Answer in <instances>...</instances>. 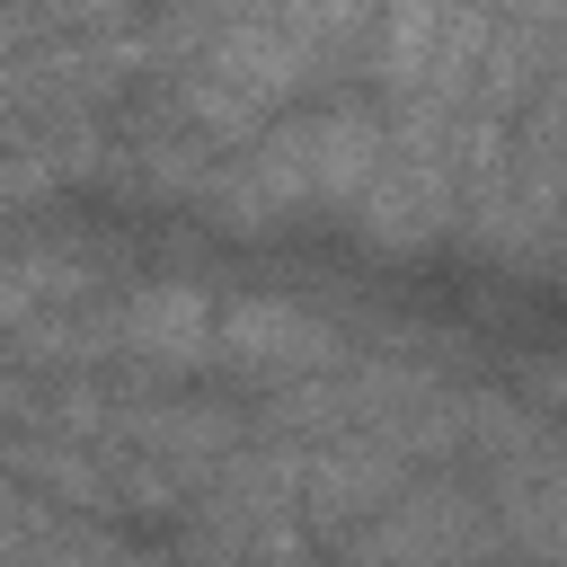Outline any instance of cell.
Instances as JSON below:
<instances>
[{"label":"cell","mask_w":567,"mask_h":567,"mask_svg":"<svg viewBox=\"0 0 567 567\" xmlns=\"http://www.w3.org/2000/svg\"><path fill=\"white\" fill-rule=\"evenodd\" d=\"M540 399H549V408L567 416V372H540Z\"/></svg>","instance_id":"8"},{"label":"cell","mask_w":567,"mask_h":567,"mask_svg":"<svg viewBox=\"0 0 567 567\" xmlns=\"http://www.w3.org/2000/svg\"><path fill=\"white\" fill-rule=\"evenodd\" d=\"M354 567H496L505 558V523L478 487L461 478H408L354 540Z\"/></svg>","instance_id":"3"},{"label":"cell","mask_w":567,"mask_h":567,"mask_svg":"<svg viewBox=\"0 0 567 567\" xmlns=\"http://www.w3.org/2000/svg\"><path fill=\"white\" fill-rule=\"evenodd\" d=\"M408 478H416V461L399 443H381V434L310 443V461H301V523H310V540H354Z\"/></svg>","instance_id":"5"},{"label":"cell","mask_w":567,"mask_h":567,"mask_svg":"<svg viewBox=\"0 0 567 567\" xmlns=\"http://www.w3.org/2000/svg\"><path fill=\"white\" fill-rule=\"evenodd\" d=\"M452 106H399L381 115V159L354 195V239L381 257H416L461 221V159H452Z\"/></svg>","instance_id":"1"},{"label":"cell","mask_w":567,"mask_h":567,"mask_svg":"<svg viewBox=\"0 0 567 567\" xmlns=\"http://www.w3.org/2000/svg\"><path fill=\"white\" fill-rule=\"evenodd\" d=\"M487 35H496L487 0H381L363 53H372V71L390 80L399 106H452L461 115Z\"/></svg>","instance_id":"2"},{"label":"cell","mask_w":567,"mask_h":567,"mask_svg":"<svg viewBox=\"0 0 567 567\" xmlns=\"http://www.w3.org/2000/svg\"><path fill=\"white\" fill-rule=\"evenodd\" d=\"M213 319H221V301L204 284H142V292H124L106 310V337H115V354L133 372L168 381V372L213 363Z\"/></svg>","instance_id":"6"},{"label":"cell","mask_w":567,"mask_h":567,"mask_svg":"<svg viewBox=\"0 0 567 567\" xmlns=\"http://www.w3.org/2000/svg\"><path fill=\"white\" fill-rule=\"evenodd\" d=\"M301 151H310V186H319V213H354L372 159H381V115L372 106H328V115H301Z\"/></svg>","instance_id":"7"},{"label":"cell","mask_w":567,"mask_h":567,"mask_svg":"<svg viewBox=\"0 0 567 567\" xmlns=\"http://www.w3.org/2000/svg\"><path fill=\"white\" fill-rule=\"evenodd\" d=\"M213 363H221L230 381L292 390V381L337 372V363H346V337H337V319H319L310 301L239 292V301H221V319H213Z\"/></svg>","instance_id":"4"}]
</instances>
